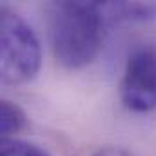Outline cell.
<instances>
[{
  "label": "cell",
  "instance_id": "obj_1",
  "mask_svg": "<svg viewBox=\"0 0 156 156\" xmlns=\"http://www.w3.org/2000/svg\"><path fill=\"white\" fill-rule=\"evenodd\" d=\"M111 26L104 2H55L51 5V47L69 71L91 66Z\"/></svg>",
  "mask_w": 156,
  "mask_h": 156
},
{
  "label": "cell",
  "instance_id": "obj_2",
  "mask_svg": "<svg viewBox=\"0 0 156 156\" xmlns=\"http://www.w3.org/2000/svg\"><path fill=\"white\" fill-rule=\"evenodd\" d=\"M42 67V45L35 29L15 11L0 7V82L24 85Z\"/></svg>",
  "mask_w": 156,
  "mask_h": 156
},
{
  "label": "cell",
  "instance_id": "obj_3",
  "mask_svg": "<svg viewBox=\"0 0 156 156\" xmlns=\"http://www.w3.org/2000/svg\"><path fill=\"white\" fill-rule=\"evenodd\" d=\"M120 100L133 113L156 109V47H140L125 62Z\"/></svg>",
  "mask_w": 156,
  "mask_h": 156
},
{
  "label": "cell",
  "instance_id": "obj_4",
  "mask_svg": "<svg viewBox=\"0 0 156 156\" xmlns=\"http://www.w3.org/2000/svg\"><path fill=\"white\" fill-rule=\"evenodd\" d=\"M27 125L26 113L11 100L0 96V136H13Z\"/></svg>",
  "mask_w": 156,
  "mask_h": 156
},
{
  "label": "cell",
  "instance_id": "obj_5",
  "mask_svg": "<svg viewBox=\"0 0 156 156\" xmlns=\"http://www.w3.org/2000/svg\"><path fill=\"white\" fill-rule=\"evenodd\" d=\"M0 156H51L42 145L15 138L0 136Z\"/></svg>",
  "mask_w": 156,
  "mask_h": 156
},
{
  "label": "cell",
  "instance_id": "obj_6",
  "mask_svg": "<svg viewBox=\"0 0 156 156\" xmlns=\"http://www.w3.org/2000/svg\"><path fill=\"white\" fill-rule=\"evenodd\" d=\"M93 156H133L129 151L122 149V147H104L100 151H96Z\"/></svg>",
  "mask_w": 156,
  "mask_h": 156
}]
</instances>
